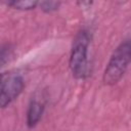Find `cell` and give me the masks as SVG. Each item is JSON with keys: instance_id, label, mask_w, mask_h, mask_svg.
I'll return each instance as SVG.
<instances>
[{"instance_id": "cell-1", "label": "cell", "mask_w": 131, "mask_h": 131, "mask_svg": "<svg viewBox=\"0 0 131 131\" xmlns=\"http://www.w3.org/2000/svg\"><path fill=\"white\" fill-rule=\"evenodd\" d=\"M131 62V40L122 42L113 52L103 73L105 85H115L125 74Z\"/></svg>"}, {"instance_id": "cell-5", "label": "cell", "mask_w": 131, "mask_h": 131, "mask_svg": "<svg viewBox=\"0 0 131 131\" xmlns=\"http://www.w3.org/2000/svg\"><path fill=\"white\" fill-rule=\"evenodd\" d=\"M38 4H39V2L32 1V0H12V1H8L7 2L8 6L14 8V9H18V10L34 9Z\"/></svg>"}, {"instance_id": "cell-4", "label": "cell", "mask_w": 131, "mask_h": 131, "mask_svg": "<svg viewBox=\"0 0 131 131\" xmlns=\"http://www.w3.org/2000/svg\"><path fill=\"white\" fill-rule=\"evenodd\" d=\"M43 111H44V104L36 98L32 99L27 112V124L29 127L32 128L37 125V123L40 121L42 117Z\"/></svg>"}, {"instance_id": "cell-6", "label": "cell", "mask_w": 131, "mask_h": 131, "mask_svg": "<svg viewBox=\"0 0 131 131\" xmlns=\"http://www.w3.org/2000/svg\"><path fill=\"white\" fill-rule=\"evenodd\" d=\"M41 9L45 12H51V11H54L56 10L59 5H60V2H56V1H42L39 3Z\"/></svg>"}, {"instance_id": "cell-3", "label": "cell", "mask_w": 131, "mask_h": 131, "mask_svg": "<svg viewBox=\"0 0 131 131\" xmlns=\"http://www.w3.org/2000/svg\"><path fill=\"white\" fill-rule=\"evenodd\" d=\"M25 86L24 79L18 74L2 75L0 87V105L2 108L10 104L21 93Z\"/></svg>"}, {"instance_id": "cell-2", "label": "cell", "mask_w": 131, "mask_h": 131, "mask_svg": "<svg viewBox=\"0 0 131 131\" xmlns=\"http://www.w3.org/2000/svg\"><path fill=\"white\" fill-rule=\"evenodd\" d=\"M89 43L90 35L86 30L79 32L74 40L70 56V69L77 79H84L88 75Z\"/></svg>"}]
</instances>
